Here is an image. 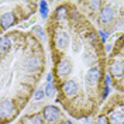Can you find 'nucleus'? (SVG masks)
Wrapping results in <instances>:
<instances>
[{
  "instance_id": "9d476101",
  "label": "nucleus",
  "mask_w": 124,
  "mask_h": 124,
  "mask_svg": "<svg viewBox=\"0 0 124 124\" xmlns=\"http://www.w3.org/2000/svg\"><path fill=\"white\" fill-rule=\"evenodd\" d=\"M14 23H16V17L13 13H4V14H1V17H0V24H1V27L4 30L8 28V27H11Z\"/></svg>"
},
{
  "instance_id": "aec40b11",
  "label": "nucleus",
  "mask_w": 124,
  "mask_h": 124,
  "mask_svg": "<svg viewBox=\"0 0 124 124\" xmlns=\"http://www.w3.org/2000/svg\"><path fill=\"white\" fill-rule=\"evenodd\" d=\"M96 124H110V121H108V120H107L104 116H100V117H97Z\"/></svg>"
},
{
  "instance_id": "0eeeda50",
  "label": "nucleus",
  "mask_w": 124,
  "mask_h": 124,
  "mask_svg": "<svg viewBox=\"0 0 124 124\" xmlns=\"http://www.w3.org/2000/svg\"><path fill=\"white\" fill-rule=\"evenodd\" d=\"M100 79V70L99 68H90L86 73V82L90 86H94Z\"/></svg>"
},
{
  "instance_id": "7ed1b4c3",
  "label": "nucleus",
  "mask_w": 124,
  "mask_h": 124,
  "mask_svg": "<svg viewBox=\"0 0 124 124\" xmlns=\"http://www.w3.org/2000/svg\"><path fill=\"white\" fill-rule=\"evenodd\" d=\"M42 116H44V118L46 121H55L59 117V110L55 106H46L42 110Z\"/></svg>"
},
{
  "instance_id": "4468645a",
  "label": "nucleus",
  "mask_w": 124,
  "mask_h": 124,
  "mask_svg": "<svg viewBox=\"0 0 124 124\" xmlns=\"http://www.w3.org/2000/svg\"><path fill=\"white\" fill-rule=\"evenodd\" d=\"M56 18H58L61 23H65V21H66V7L58 8V11H56Z\"/></svg>"
},
{
  "instance_id": "b1692460",
  "label": "nucleus",
  "mask_w": 124,
  "mask_h": 124,
  "mask_svg": "<svg viewBox=\"0 0 124 124\" xmlns=\"http://www.w3.org/2000/svg\"><path fill=\"white\" fill-rule=\"evenodd\" d=\"M83 124H90V120H85V123Z\"/></svg>"
},
{
  "instance_id": "dca6fc26",
  "label": "nucleus",
  "mask_w": 124,
  "mask_h": 124,
  "mask_svg": "<svg viewBox=\"0 0 124 124\" xmlns=\"http://www.w3.org/2000/svg\"><path fill=\"white\" fill-rule=\"evenodd\" d=\"M32 32H34L39 39H45V32H44V30H42L41 27H34V28H32Z\"/></svg>"
},
{
  "instance_id": "f03ea898",
  "label": "nucleus",
  "mask_w": 124,
  "mask_h": 124,
  "mask_svg": "<svg viewBox=\"0 0 124 124\" xmlns=\"http://www.w3.org/2000/svg\"><path fill=\"white\" fill-rule=\"evenodd\" d=\"M55 45L58 49H61L63 51L68 44H69V35H68V32H65V31H56V34H55Z\"/></svg>"
},
{
  "instance_id": "39448f33",
  "label": "nucleus",
  "mask_w": 124,
  "mask_h": 124,
  "mask_svg": "<svg viewBox=\"0 0 124 124\" xmlns=\"http://www.w3.org/2000/svg\"><path fill=\"white\" fill-rule=\"evenodd\" d=\"M39 65H41L39 58L38 56H35V55L28 56V58L25 59V62H24V68H25V70H28V72H34V70H37L39 68Z\"/></svg>"
},
{
  "instance_id": "6ab92c4d",
  "label": "nucleus",
  "mask_w": 124,
  "mask_h": 124,
  "mask_svg": "<svg viewBox=\"0 0 124 124\" xmlns=\"http://www.w3.org/2000/svg\"><path fill=\"white\" fill-rule=\"evenodd\" d=\"M32 124H44V118L41 114H37V116L32 117Z\"/></svg>"
},
{
  "instance_id": "4be33fe9",
  "label": "nucleus",
  "mask_w": 124,
  "mask_h": 124,
  "mask_svg": "<svg viewBox=\"0 0 124 124\" xmlns=\"http://www.w3.org/2000/svg\"><path fill=\"white\" fill-rule=\"evenodd\" d=\"M108 93V85H106V87H104V92H103V97H106Z\"/></svg>"
},
{
  "instance_id": "1a4fd4ad",
  "label": "nucleus",
  "mask_w": 124,
  "mask_h": 124,
  "mask_svg": "<svg viewBox=\"0 0 124 124\" xmlns=\"http://www.w3.org/2000/svg\"><path fill=\"white\" fill-rule=\"evenodd\" d=\"M113 17H114V11H113V8L111 7H104V8H101V11H100V16H99V20H100L101 23H104V24H107L110 23L111 20H113Z\"/></svg>"
},
{
  "instance_id": "5701e85b",
  "label": "nucleus",
  "mask_w": 124,
  "mask_h": 124,
  "mask_svg": "<svg viewBox=\"0 0 124 124\" xmlns=\"http://www.w3.org/2000/svg\"><path fill=\"white\" fill-rule=\"evenodd\" d=\"M46 80H48V83H51V82H52V75H51V73L46 76Z\"/></svg>"
},
{
  "instance_id": "6e6552de",
  "label": "nucleus",
  "mask_w": 124,
  "mask_h": 124,
  "mask_svg": "<svg viewBox=\"0 0 124 124\" xmlns=\"http://www.w3.org/2000/svg\"><path fill=\"white\" fill-rule=\"evenodd\" d=\"M70 70H72V65H70V62L65 58V59H62L59 63H58V73H59V76H68L70 73Z\"/></svg>"
},
{
  "instance_id": "a211bd4d",
  "label": "nucleus",
  "mask_w": 124,
  "mask_h": 124,
  "mask_svg": "<svg viewBox=\"0 0 124 124\" xmlns=\"http://www.w3.org/2000/svg\"><path fill=\"white\" fill-rule=\"evenodd\" d=\"M44 94H45V90L44 89H38L37 92L34 93V100H41L44 97Z\"/></svg>"
},
{
  "instance_id": "9b49d317",
  "label": "nucleus",
  "mask_w": 124,
  "mask_h": 124,
  "mask_svg": "<svg viewBox=\"0 0 124 124\" xmlns=\"http://www.w3.org/2000/svg\"><path fill=\"white\" fill-rule=\"evenodd\" d=\"M110 124H124V114L118 110H114L110 113Z\"/></svg>"
},
{
  "instance_id": "20e7f679",
  "label": "nucleus",
  "mask_w": 124,
  "mask_h": 124,
  "mask_svg": "<svg viewBox=\"0 0 124 124\" xmlns=\"http://www.w3.org/2000/svg\"><path fill=\"white\" fill-rule=\"evenodd\" d=\"M62 92H63L65 96H68V97H73L78 93V85L73 80H66L62 85Z\"/></svg>"
},
{
  "instance_id": "412c9836",
  "label": "nucleus",
  "mask_w": 124,
  "mask_h": 124,
  "mask_svg": "<svg viewBox=\"0 0 124 124\" xmlns=\"http://www.w3.org/2000/svg\"><path fill=\"white\" fill-rule=\"evenodd\" d=\"M99 34L101 35V41H103V42H106V39H107L108 34L106 32V31H103V30H100V31H99Z\"/></svg>"
},
{
  "instance_id": "f8f14e48",
  "label": "nucleus",
  "mask_w": 124,
  "mask_h": 124,
  "mask_svg": "<svg viewBox=\"0 0 124 124\" xmlns=\"http://www.w3.org/2000/svg\"><path fill=\"white\" fill-rule=\"evenodd\" d=\"M10 46H11V39L6 37V35H3L1 39H0V49H1V55H4L7 52V49H10Z\"/></svg>"
},
{
  "instance_id": "2eb2a0df",
  "label": "nucleus",
  "mask_w": 124,
  "mask_h": 124,
  "mask_svg": "<svg viewBox=\"0 0 124 124\" xmlns=\"http://www.w3.org/2000/svg\"><path fill=\"white\" fill-rule=\"evenodd\" d=\"M45 96H48V97H54L55 96V86L52 85V83H48L45 87Z\"/></svg>"
},
{
  "instance_id": "a878e982",
  "label": "nucleus",
  "mask_w": 124,
  "mask_h": 124,
  "mask_svg": "<svg viewBox=\"0 0 124 124\" xmlns=\"http://www.w3.org/2000/svg\"><path fill=\"white\" fill-rule=\"evenodd\" d=\"M123 51H124V44H123Z\"/></svg>"
},
{
  "instance_id": "423d86ee",
  "label": "nucleus",
  "mask_w": 124,
  "mask_h": 124,
  "mask_svg": "<svg viewBox=\"0 0 124 124\" xmlns=\"http://www.w3.org/2000/svg\"><path fill=\"white\" fill-rule=\"evenodd\" d=\"M110 73L114 78L124 76V62L123 61H114L110 65Z\"/></svg>"
},
{
  "instance_id": "f257e3e1",
  "label": "nucleus",
  "mask_w": 124,
  "mask_h": 124,
  "mask_svg": "<svg viewBox=\"0 0 124 124\" xmlns=\"http://www.w3.org/2000/svg\"><path fill=\"white\" fill-rule=\"evenodd\" d=\"M16 113L14 104L11 100H3L0 104V117L4 120V118H11Z\"/></svg>"
},
{
  "instance_id": "f3484780",
  "label": "nucleus",
  "mask_w": 124,
  "mask_h": 124,
  "mask_svg": "<svg viewBox=\"0 0 124 124\" xmlns=\"http://www.w3.org/2000/svg\"><path fill=\"white\" fill-rule=\"evenodd\" d=\"M89 6H90V8H92L93 11H97L101 7V1H99V0H92V1H89Z\"/></svg>"
},
{
  "instance_id": "ddd939ff",
  "label": "nucleus",
  "mask_w": 124,
  "mask_h": 124,
  "mask_svg": "<svg viewBox=\"0 0 124 124\" xmlns=\"http://www.w3.org/2000/svg\"><path fill=\"white\" fill-rule=\"evenodd\" d=\"M39 13L44 20L48 17V3L46 1H39Z\"/></svg>"
},
{
  "instance_id": "393cba45",
  "label": "nucleus",
  "mask_w": 124,
  "mask_h": 124,
  "mask_svg": "<svg viewBox=\"0 0 124 124\" xmlns=\"http://www.w3.org/2000/svg\"><path fill=\"white\" fill-rule=\"evenodd\" d=\"M63 124H72V123H70V121H65Z\"/></svg>"
}]
</instances>
